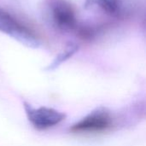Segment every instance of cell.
Instances as JSON below:
<instances>
[{
  "label": "cell",
  "instance_id": "6da1fadb",
  "mask_svg": "<svg viewBox=\"0 0 146 146\" xmlns=\"http://www.w3.org/2000/svg\"><path fill=\"white\" fill-rule=\"evenodd\" d=\"M0 32L29 47L36 48L39 45L38 36L2 8H0Z\"/></svg>",
  "mask_w": 146,
  "mask_h": 146
},
{
  "label": "cell",
  "instance_id": "7a4b0ae2",
  "mask_svg": "<svg viewBox=\"0 0 146 146\" xmlns=\"http://www.w3.org/2000/svg\"><path fill=\"white\" fill-rule=\"evenodd\" d=\"M115 125V119L110 111L99 109L75 123L70 127L74 133H100L110 130Z\"/></svg>",
  "mask_w": 146,
  "mask_h": 146
},
{
  "label": "cell",
  "instance_id": "3957f363",
  "mask_svg": "<svg viewBox=\"0 0 146 146\" xmlns=\"http://www.w3.org/2000/svg\"><path fill=\"white\" fill-rule=\"evenodd\" d=\"M50 18L54 25L62 31L77 30L78 21L72 4L67 0H51L50 3Z\"/></svg>",
  "mask_w": 146,
  "mask_h": 146
},
{
  "label": "cell",
  "instance_id": "277c9868",
  "mask_svg": "<svg viewBox=\"0 0 146 146\" xmlns=\"http://www.w3.org/2000/svg\"><path fill=\"white\" fill-rule=\"evenodd\" d=\"M25 110L28 121L35 128L39 130L55 127L65 120L66 117L63 113L47 107L35 109L26 104Z\"/></svg>",
  "mask_w": 146,
  "mask_h": 146
},
{
  "label": "cell",
  "instance_id": "5b68a950",
  "mask_svg": "<svg viewBox=\"0 0 146 146\" xmlns=\"http://www.w3.org/2000/svg\"><path fill=\"white\" fill-rule=\"evenodd\" d=\"M121 0H86V6L98 5L104 13L110 15H118L121 9Z\"/></svg>",
  "mask_w": 146,
  "mask_h": 146
},
{
  "label": "cell",
  "instance_id": "8992f818",
  "mask_svg": "<svg viewBox=\"0 0 146 146\" xmlns=\"http://www.w3.org/2000/svg\"><path fill=\"white\" fill-rule=\"evenodd\" d=\"M78 50H79V46L77 44H69L68 45H67V47L65 48V50H62L56 57V59L53 61V62L50 65L49 68L50 69L56 68L61 63H62L63 62H65L66 60H68L69 57H71Z\"/></svg>",
  "mask_w": 146,
  "mask_h": 146
}]
</instances>
